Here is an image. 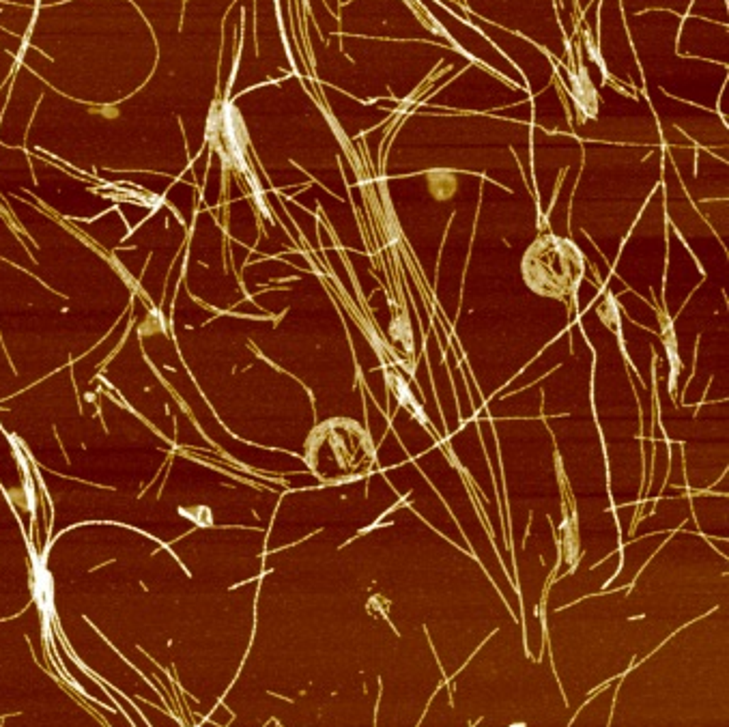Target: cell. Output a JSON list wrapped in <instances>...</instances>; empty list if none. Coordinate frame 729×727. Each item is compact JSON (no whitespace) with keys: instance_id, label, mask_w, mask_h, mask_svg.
<instances>
[{"instance_id":"cell-1","label":"cell","mask_w":729,"mask_h":727,"mask_svg":"<svg viewBox=\"0 0 729 727\" xmlns=\"http://www.w3.org/2000/svg\"><path fill=\"white\" fill-rule=\"evenodd\" d=\"M33 590H35V598H37L39 611L50 620L52 613H54V598H52V579H50V573L45 571L43 559H37V562H35Z\"/></svg>"}]
</instances>
